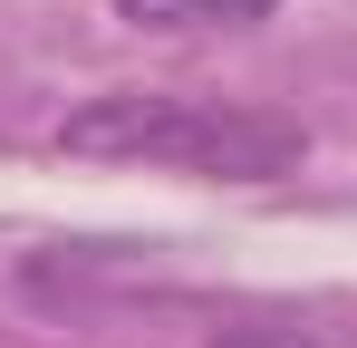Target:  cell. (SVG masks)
I'll return each instance as SVG.
<instances>
[{
  "label": "cell",
  "instance_id": "obj_2",
  "mask_svg": "<svg viewBox=\"0 0 357 348\" xmlns=\"http://www.w3.org/2000/svg\"><path fill=\"white\" fill-rule=\"evenodd\" d=\"M280 0H116L126 29H251L271 20Z\"/></svg>",
  "mask_w": 357,
  "mask_h": 348
},
{
  "label": "cell",
  "instance_id": "obj_1",
  "mask_svg": "<svg viewBox=\"0 0 357 348\" xmlns=\"http://www.w3.org/2000/svg\"><path fill=\"white\" fill-rule=\"evenodd\" d=\"M59 145L87 165H155V174H213V184H271L299 174L309 126L251 97H193V87H107L59 116Z\"/></svg>",
  "mask_w": 357,
  "mask_h": 348
}]
</instances>
